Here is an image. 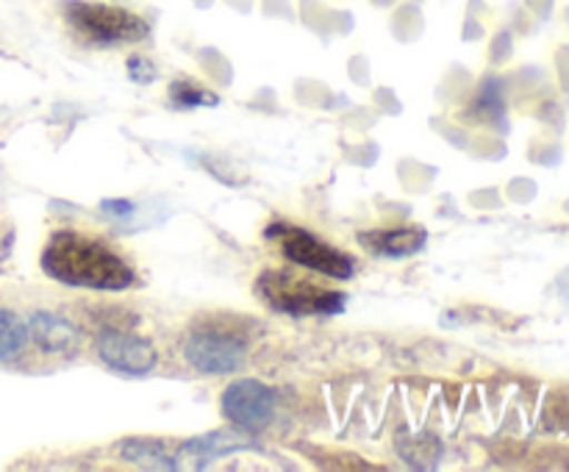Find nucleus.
I'll return each instance as SVG.
<instances>
[{
    "label": "nucleus",
    "mask_w": 569,
    "mask_h": 472,
    "mask_svg": "<svg viewBox=\"0 0 569 472\" xmlns=\"http://www.w3.org/2000/svg\"><path fill=\"white\" fill-rule=\"evenodd\" d=\"M42 270L67 287L120 292L137 283V272L117 250L87 233L59 231L42 250Z\"/></svg>",
    "instance_id": "1"
},
{
    "label": "nucleus",
    "mask_w": 569,
    "mask_h": 472,
    "mask_svg": "<svg viewBox=\"0 0 569 472\" xmlns=\"http://www.w3.org/2000/svg\"><path fill=\"white\" fill-rule=\"evenodd\" d=\"M256 292L267 300L276 311L292 317H317L337 314L345 309V292L320 287L315 281L295 275L287 270H267L256 281Z\"/></svg>",
    "instance_id": "2"
},
{
    "label": "nucleus",
    "mask_w": 569,
    "mask_h": 472,
    "mask_svg": "<svg viewBox=\"0 0 569 472\" xmlns=\"http://www.w3.org/2000/svg\"><path fill=\"white\" fill-rule=\"evenodd\" d=\"M64 17L72 31L89 44H122L142 42L150 33L148 22L133 11L111 3H87V0H67Z\"/></svg>",
    "instance_id": "3"
},
{
    "label": "nucleus",
    "mask_w": 569,
    "mask_h": 472,
    "mask_svg": "<svg viewBox=\"0 0 569 472\" xmlns=\"http://www.w3.org/2000/svg\"><path fill=\"white\" fill-rule=\"evenodd\" d=\"M267 237L278 239L281 253L287 255L292 264L306 267V270H315L320 272V275L337 278V281H348V278H353L356 272L353 261H350L342 250L322 242V239L315 237L311 231H303V228L298 225H281V222H278V225H270Z\"/></svg>",
    "instance_id": "4"
},
{
    "label": "nucleus",
    "mask_w": 569,
    "mask_h": 472,
    "mask_svg": "<svg viewBox=\"0 0 569 472\" xmlns=\"http://www.w3.org/2000/svg\"><path fill=\"white\" fill-rule=\"evenodd\" d=\"M220 409L231 425L242 433H259L276 420V392L253 378L233 381L222 392Z\"/></svg>",
    "instance_id": "5"
},
{
    "label": "nucleus",
    "mask_w": 569,
    "mask_h": 472,
    "mask_svg": "<svg viewBox=\"0 0 569 472\" xmlns=\"http://www.w3.org/2000/svg\"><path fill=\"white\" fill-rule=\"evenodd\" d=\"M94 353L109 370L122 372V375H148L156 366V348L150 339L137 337V333L106 328L94 339Z\"/></svg>",
    "instance_id": "6"
},
{
    "label": "nucleus",
    "mask_w": 569,
    "mask_h": 472,
    "mask_svg": "<svg viewBox=\"0 0 569 472\" xmlns=\"http://www.w3.org/2000/svg\"><path fill=\"white\" fill-rule=\"evenodd\" d=\"M183 355L194 370L206 375H226L237 372L244 361V344L237 337L217 331H194L183 342Z\"/></svg>",
    "instance_id": "7"
},
{
    "label": "nucleus",
    "mask_w": 569,
    "mask_h": 472,
    "mask_svg": "<svg viewBox=\"0 0 569 472\" xmlns=\"http://www.w3.org/2000/svg\"><path fill=\"white\" fill-rule=\"evenodd\" d=\"M256 448H259V444L250 442V436H242V433L214 431L178 444L172 459H176V470H203V466H209L214 459H222V455Z\"/></svg>",
    "instance_id": "8"
},
{
    "label": "nucleus",
    "mask_w": 569,
    "mask_h": 472,
    "mask_svg": "<svg viewBox=\"0 0 569 472\" xmlns=\"http://www.w3.org/2000/svg\"><path fill=\"white\" fill-rule=\"evenodd\" d=\"M28 333H31L33 344L48 355L72 353L81 342L78 328L61 314H53V311H37L28 322Z\"/></svg>",
    "instance_id": "9"
},
{
    "label": "nucleus",
    "mask_w": 569,
    "mask_h": 472,
    "mask_svg": "<svg viewBox=\"0 0 569 472\" xmlns=\"http://www.w3.org/2000/svg\"><path fill=\"white\" fill-rule=\"evenodd\" d=\"M426 239H428L426 228H417V225L359 233L361 248L370 250L372 255H387V259H403V255H415L417 250L426 248Z\"/></svg>",
    "instance_id": "10"
},
{
    "label": "nucleus",
    "mask_w": 569,
    "mask_h": 472,
    "mask_svg": "<svg viewBox=\"0 0 569 472\" xmlns=\"http://www.w3.org/2000/svg\"><path fill=\"white\" fill-rule=\"evenodd\" d=\"M117 455L126 464L144 466V470H176V459H172L167 444L159 442V439H126V442L117 444Z\"/></svg>",
    "instance_id": "11"
},
{
    "label": "nucleus",
    "mask_w": 569,
    "mask_h": 472,
    "mask_svg": "<svg viewBox=\"0 0 569 472\" xmlns=\"http://www.w3.org/2000/svg\"><path fill=\"white\" fill-rule=\"evenodd\" d=\"M28 325L11 309H0V364H14L28 350Z\"/></svg>",
    "instance_id": "12"
},
{
    "label": "nucleus",
    "mask_w": 569,
    "mask_h": 472,
    "mask_svg": "<svg viewBox=\"0 0 569 472\" xmlns=\"http://www.w3.org/2000/svg\"><path fill=\"white\" fill-rule=\"evenodd\" d=\"M170 100L176 106H181V109H192V106H214L217 98L211 92H206V89L194 87V83L189 81H176L170 83Z\"/></svg>",
    "instance_id": "13"
},
{
    "label": "nucleus",
    "mask_w": 569,
    "mask_h": 472,
    "mask_svg": "<svg viewBox=\"0 0 569 472\" xmlns=\"http://www.w3.org/2000/svg\"><path fill=\"white\" fill-rule=\"evenodd\" d=\"M128 72H131V78L137 83H148L150 78L156 76L153 64H150L148 59H142V56H133V59L128 61Z\"/></svg>",
    "instance_id": "14"
},
{
    "label": "nucleus",
    "mask_w": 569,
    "mask_h": 472,
    "mask_svg": "<svg viewBox=\"0 0 569 472\" xmlns=\"http://www.w3.org/2000/svg\"><path fill=\"white\" fill-rule=\"evenodd\" d=\"M131 209H133V205L128 203V200H106V203H103V211H120L117 217H126Z\"/></svg>",
    "instance_id": "15"
}]
</instances>
